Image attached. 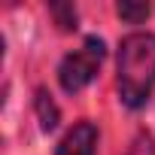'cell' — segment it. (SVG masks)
<instances>
[{
    "instance_id": "obj_2",
    "label": "cell",
    "mask_w": 155,
    "mask_h": 155,
    "mask_svg": "<svg viewBox=\"0 0 155 155\" xmlns=\"http://www.w3.org/2000/svg\"><path fill=\"white\" fill-rule=\"evenodd\" d=\"M104 55H107V52H104V43H101L97 37H88V40L82 43V49L70 52V55L61 61V67H58V82H61V88L70 91V94L82 91V88L94 79V73H97Z\"/></svg>"
},
{
    "instance_id": "obj_3",
    "label": "cell",
    "mask_w": 155,
    "mask_h": 155,
    "mask_svg": "<svg viewBox=\"0 0 155 155\" xmlns=\"http://www.w3.org/2000/svg\"><path fill=\"white\" fill-rule=\"evenodd\" d=\"M94 149H97V128L91 122H79L64 134L55 155H94Z\"/></svg>"
},
{
    "instance_id": "obj_5",
    "label": "cell",
    "mask_w": 155,
    "mask_h": 155,
    "mask_svg": "<svg viewBox=\"0 0 155 155\" xmlns=\"http://www.w3.org/2000/svg\"><path fill=\"white\" fill-rule=\"evenodd\" d=\"M119 15H122L128 25H140V21L149 15V6H146V3H131V0H122V3H119Z\"/></svg>"
},
{
    "instance_id": "obj_4",
    "label": "cell",
    "mask_w": 155,
    "mask_h": 155,
    "mask_svg": "<svg viewBox=\"0 0 155 155\" xmlns=\"http://www.w3.org/2000/svg\"><path fill=\"white\" fill-rule=\"evenodd\" d=\"M37 110H40V119H43V131H52L58 125V110H55V104L46 91H37Z\"/></svg>"
},
{
    "instance_id": "obj_6",
    "label": "cell",
    "mask_w": 155,
    "mask_h": 155,
    "mask_svg": "<svg viewBox=\"0 0 155 155\" xmlns=\"http://www.w3.org/2000/svg\"><path fill=\"white\" fill-rule=\"evenodd\" d=\"M52 15L58 18V25H61L64 31H73V28H76V9H73L70 3H52Z\"/></svg>"
},
{
    "instance_id": "obj_1",
    "label": "cell",
    "mask_w": 155,
    "mask_h": 155,
    "mask_svg": "<svg viewBox=\"0 0 155 155\" xmlns=\"http://www.w3.org/2000/svg\"><path fill=\"white\" fill-rule=\"evenodd\" d=\"M155 88V34H128L119 46V94L122 104L140 110Z\"/></svg>"
}]
</instances>
